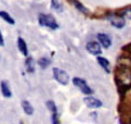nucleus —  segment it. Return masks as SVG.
Listing matches in <instances>:
<instances>
[{
    "mask_svg": "<svg viewBox=\"0 0 131 124\" xmlns=\"http://www.w3.org/2000/svg\"><path fill=\"white\" fill-rule=\"evenodd\" d=\"M116 79L120 88L127 89L131 87V59L121 57L118 59L116 70Z\"/></svg>",
    "mask_w": 131,
    "mask_h": 124,
    "instance_id": "obj_1",
    "label": "nucleus"
},
{
    "mask_svg": "<svg viewBox=\"0 0 131 124\" xmlns=\"http://www.w3.org/2000/svg\"><path fill=\"white\" fill-rule=\"evenodd\" d=\"M38 22L41 26L48 27L50 30H57V28H59V24L57 20L51 14H39Z\"/></svg>",
    "mask_w": 131,
    "mask_h": 124,
    "instance_id": "obj_2",
    "label": "nucleus"
},
{
    "mask_svg": "<svg viewBox=\"0 0 131 124\" xmlns=\"http://www.w3.org/2000/svg\"><path fill=\"white\" fill-rule=\"evenodd\" d=\"M53 76L57 82L62 85H67L69 83V75L66 71H64L60 68H53Z\"/></svg>",
    "mask_w": 131,
    "mask_h": 124,
    "instance_id": "obj_3",
    "label": "nucleus"
},
{
    "mask_svg": "<svg viewBox=\"0 0 131 124\" xmlns=\"http://www.w3.org/2000/svg\"><path fill=\"white\" fill-rule=\"evenodd\" d=\"M73 84L76 86L82 94L85 95H91L93 93V90L91 89V87L87 84V82L85 79H82L80 77H74L73 78Z\"/></svg>",
    "mask_w": 131,
    "mask_h": 124,
    "instance_id": "obj_4",
    "label": "nucleus"
},
{
    "mask_svg": "<svg viewBox=\"0 0 131 124\" xmlns=\"http://www.w3.org/2000/svg\"><path fill=\"white\" fill-rule=\"evenodd\" d=\"M106 19L110 21V23L112 25H113L114 27L116 28H123L125 26V19L120 15V14H115V13H111L108 14V15H106Z\"/></svg>",
    "mask_w": 131,
    "mask_h": 124,
    "instance_id": "obj_5",
    "label": "nucleus"
},
{
    "mask_svg": "<svg viewBox=\"0 0 131 124\" xmlns=\"http://www.w3.org/2000/svg\"><path fill=\"white\" fill-rule=\"evenodd\" d=\"M86 49L89 54H91L93 56H99L102 54V48L101 45L96 41H89L86 45Z\"/></svg>",
    "mask_w": 131,
    "mask_h": 124,
    "instance_id": "obj_6",
    "label": "nucleus"
},
{
    "mask_svg": "<svg viewBox=\"0 0 131 124\" xmlns=\"http://www.w3.org/2000/svg\"><path fill=\"white\" fill-rule=\"evenodd\" d=\"M83 102H85L86 106L88 108H90V109H97V108H100L102 106V101H101V100H99L95 97H92V96L85 97V99H83Z\"/></svg>",
    "mask_w": 131,
    "mask_h": 124,
    "instance_id": "obj_7",
    "label": "nucleus"
},
{
    "mask_svg": "<svg viewBox=\"0 0 131 124\" xmlns=\"http://www.w3.org/2000/svg\"><path fill=\"white\" fill-rule=\"evenodd\" d=\"M97 40H99L100 45L105 49H108L112 45V38L107 34H104V33L97 34Z\"/></svg>",
    "mask_w": 131,
    "mask_h": 124,
    "instance_id": "obj_8",
    "label": "nucleus"
},
{
    "mask_svg": "<svg viewBox=\"0 0 131 124\" xmlns=\"http://www.w3.org/2000/svg\"><path fill=\"white\" fill-rule=\"evenodd\" d=\"M17 48L24 57H28V48H27V44L22 37L17 38Z\"/></svg>",
    "mask_w": 131,
    "mask_h": 124,
    "instance_id": "obj_9",
    "label": "nucleus"
},
{
    "mask_svg": "<svg viewBox=\"0 0 131 124\" xmlns=\"http://www.w3.org/2000/svg\"><path fill=\"white\" fill-rule=\"evenodd\" d=\"M0 88H1V93H2V96L6 97V98H10L12 96V92H11V88H10V85L7 81H2L1 84H0Z\"/></svg>",
    "mask_w": 131,
    "mask_h": 124,
    "instance_id": "obj_10",
    "label": "nucleus"
},
{
    "mask_svg": "<svg viewBox=\"0 0 131 124\" xmlns=\"http://www.w3.org/2000/svg\"><path fill=\"white\" fill-rule=\"evenodd\" d=\"M97 62H99L100 66L105 71L106 73H110L111 72V63L110 61L107 60L106 58H104V57H97Z\"/></svg>",
    "mask_w": 131,
    "mask_h": 124,
    "instance_id": "obj_11",
    "label": "nucleus"
},
{
    "mask_svg": "<svg viewBox=\"0 0 131 124\" xmlns=\"http://www.w3.org/2000/svg\"><path fill=\"white\" fill-rule=\"evenodd\" d=\"M25 68L28 73H34L35 72V61L30 57H27L25 60Z\"/></svg>",
    "mask_w": 131,
    "mask_h": 124,
    "instance_id": "obj_12",
    "label": "nucleus"
},
{
    "mask_svg": "<svg viewBox=\"0 0 131 124\" xmlns=\"http://www.w3.org/2000/svg\"><path fill=\"white\" fill-rule=\"evenodd\" d=\"M22 107H23V110H24V112L27 114V116H31V114L34 113V108H32L31 103L28 101V100H23Z\"/></svg>",
    "mask_w": 131,
    "mask_h": 124,
    "instance_id": "obj_13",
    "label": "nucleus"
},
{
    "mask_svg": "<svg viewBox=\"0 0 131 124\" xmlns=\"http://www.w3.org/2000/svg\"><path fill=\"white\" fill-rule=\"evenodd\" d=\"M0 17L3 19V20L6 21L7 23H9L10 25H14L15 24L14 19H13L10 14H9L8 12H6V11H0Z\"/></svg>",
    "mask_w": 131,
    "mask_h": 124,
    "instance_id": "obj_14",
    "label": "nucleus"
},
{
    "mask_svg": "<svg viewBox=\"0 0 131 124\" xmlns=\"http://www.w3.org/2000/svg\"><path fill=\"white\" fill-rule=\"evenodd\" d=\"M72 3L74 4V7L76 8V9H78V10L80 11L81 13H85V14H88V13H89V10H88V9H87L86 7H83L80 2L77 1V0H72Z\"/></svg>",
    "mask_w": 131,
    "mask_h": 124,
    "instance_id": "obj_15",
    "label": "nucleus"
},
{
    "mask_svg": "<svg viewBox=\"0 0 131 124\" xmlns=\"http://www.w3.org/2000/svg\"><path fill=\"white\" fill-rule=\"evenodd\" d=\"M51 7H52L53 10L58 12L63 11V7H62V3L60 2V0H51Z\"/></svg>",
    "mask_w": 131,
    "mask_h": 124,
    "instance_id": "obj_16",
    "label": "nucleus"
},
{
    "mask_svg": "<svg viewBox=\"0 0 131 124\" xmlns=\"http://www.w3.org/2000/svg\"><path fill=\"white\" fill-rule=\"evenodd\" d=\"M119 14L124 19H128V20H131V6L128 7V8L123 9V10L119 12Z\"/></svg>",
    "mask_w": 131,
    "mask_h": 124,
    "instance_id": "obj_17",
    "label": "nucleus"
},
{
    "mask_svg": "<svg viewBox=\"0 0 131 124\" xmlns=\"http://www.w3.org/2000/svg\"><path fill=\"white\" fill-rule=\"evenodd\" d=\"M50 63H51V61H50L48 58H47V57H42V58H40V59L38 60V64H39L42 69L48 68V66L50 65Z\"/></svg>",
    "mask_w": 131,
    "mask_h": 124,
    "instance_id": "obj_18",
    "label": "nucleus"
},
{
    "mask_svg": "<svg viewBox=\"0 0 131 124\" xmlns=\"http://www.w3.org/2000/svg\"><path fill=\"white\" fill-rule=\"evenodd\" d=\"M51 121H52V124H61L60 119H59V114H58V110L52 111V114H51Z\"/></svg>",
    "mask_w": 131,
    "mask_h": 124,
    "instance_id": "obj_19",
    "label": "nucleus"
},
{
    "mask_svg": "<svg viewBox=\"0 0 131 124\" xmlns=\"http://www.w3.org/2000/svg\"><path fill=\"white\" fill-rule=\"evenodd\" d=\"M0 46H1V47L4 46V38H3V35H2L1 31H0Z\"/></svg>",
    "mask_w": 131,
    "mask_h": 124,
    "instance_id": "obj_20",
    "label": "nucleus"
},
{
    "mask_svg": "<svg viewBox=\"0 0 131 124\" xmlns=\"http://www.w3.org/2000/svg\"><path fill=\"white\" fill-rule=\"evenodd\" d=\"M128 124H131V119H130V121H129V123Z\"/></svg>",
    "mask_w": 131,
    "mask_h": 124,
    "instance_id": "obj_21",
    "label": "nucleus"
},
{
    "mask_svg": "<svg viewBox=\"0 0 131 124\" xmlns=\"http://www.w3.org/2000/svg\"><path fill=\"white\" fill-rule=\"evenodd\" d=\"M20 124H24V123H23V122H22V121H21V122H20Z\"/></svg>",
    "mask_w": 131,
    "mask_h": 124,
    "instance_id": "obj_22",
    "label": "nucleus"
}]
</instances>
